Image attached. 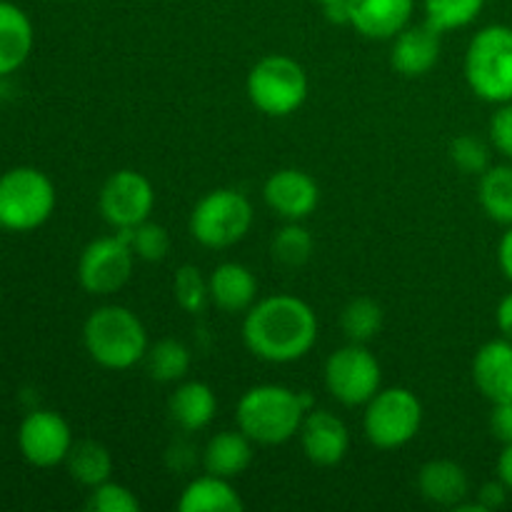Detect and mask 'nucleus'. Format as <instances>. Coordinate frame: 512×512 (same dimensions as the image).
I'll use <instances>...</instances> for the list:
<instances>
[{
  "label": "nucleus",
  "instance_id": "nucleus-38",
  "mask_svg": "<svg viewBox=\"0 0 512 512\" xmlns=\"http://www.w3.org/2000/svg\"><path fill=\"white\" fill-rule=\"evenodd\" d=\"M498 260H500V268H503L505 278H508L510 283H512V225H508V230H505L503 240H500Z\"/></svg>",
  "mask_w": 512,
  "mask_h": 512
},
{
  "label": "nucleus",
  "instance_id": "nucleus-24",
  "mask_svg": "<svg viewBox=\"0 0 512 512\" xmlns=\"http://www.w3.org/2000/svg\"><path fill=\"white\" fill-rule=\"evenodd\" d=\"M65 463H68L70 478L78 480L85 488H95V485L105 483V480H110V473H113L110 450L103 443H98V440L73 443Z\"/></svg>",
  "mask_w": 512,
  "mask_h": 512
},
{
  "label": "nucleus",
  "instance_id": "nucleus-21",
  "mask_svg": "<svg viewBox=\"0 0 512 512\" xmlns=\"http://www.w3.org/2000/svg\"><path fill=\"white\" fill-rule=\"evenodd\" d=\"M168 410L178 428H183L185 433H198L213 423L215 413H218V398L210 385L190 380L170 395Z\"/></svg>",
  "mask_w": 512,
  "mask_h": 512
},
{
  "label": "nucleus",
  "instance_id": "nucleus-5",
  "mask_svg": "<svg viewBox=\"0 0 512 512\" xmlns=\"http://www.w3.org/2000/svg\"><path fill=\"white\" fill-rule=\"evenodd\" d=\"M55 210V188L38 168H13L0 175V228L28 233Z\"/></svg>",
  "mask_w": 512,
  "mask_h": 512
},
{
  "label": "nucleus",
  "instance_id": "nucleus-6",
  "mask_svg": "<svg viewBox=\"0 0 512 512\" xmlns=\"http://www.w3.org/2000/svg\"><path fill=\"white\" fill-rule=\"evenodd\" d=\"M248 98L260 113L285 118L308 98V75L288 55H268L248 73Z\"/></svg>",
  "mask_w": 512,
  "mask_h": 512
},
{
  "label": "nucleus",
  "instance_id": "nucleus-12",
  "mask_svg": "<svg viewBox=\"0 0 512 512\" xmlns=\"http://www.w3.org/2000/svg\"><path fill=\"white\" fill-rule=\"evenodd\" d=\"M18 445L30 465L55 468L68 458L70 448H73V435H70V425L58 413L35 410L20 423Z\"/></svg>",
  "mask_w": 512,
  "mask_h": 512
},
{
  "label": "nucleus",
  "instance_id": "nucleus-27",
  "mask_svg": "<svg viewBox=\"0 0 512 512\" xmlns=\"http://www.w3.org/2000/svg\"><path fill=\"white\" fill-rule=\"evenodd\" d=\"M340 325L350 343H368L383 328V308L373 298H355L345 305Z\"/></svg>",
  "mask_w": 512,
  "mask_h": 512
},
{
  "label": "nucleus",
  "instance_id": "nucleus-10",
  "mask_svg": "<svg viewBox=\"0 0 512 512\" xmlns=\"http://www.w3.org/2000/svg\"><path fill=\"white\" fill-rule=\"evenodd\" d=\"M135 253L123 230L110 238H98L78 260V280L90 295H110L128 283Z\"/></svg>",
  "mask_w": 512,
  "mask_h": 512
},
{
  "label": "nucleus",
  "instance_id": "nucleus-7",
  "mask_svg": "<svg viewBox=\"0 0 512 512\" xmlns=\"http://www.w3.org/2000/svg\"><path fill=\"white\" fill-rule=\"evenodd\" d=\"M253 225V205L233 188L210 190L190 213V233L205 248H230L248 235Z\"/></svg>",
  "mask_w": 512,
  "mask_h": 512
},
{
  "label": "nucleus",
  "instance_id": "nucleus-36",
  "mask_svg": "<svg viewBox=\"0 0 512 512\" xmlns=\"http://www.w3.org/2000/svg\"><path fill=\"white\" fill-rule=\"evenodd\" d=\"M508 493H510L508 485H505L500 478L493 480V483H485L483 488H480V493H478L480 508H483L485 512L503 508V505L508 503Z\"/></svg>",
  "mask_w": 512,
  "mask_h": 512
},
{
  "label": "nucleus",
  "instance_id": "nucleus-4",
  "mask_svg": "<svg viewBox=\"0 0 512 512\" xmlns=\"http://www.w3.org/2000/svg\"><path fill=\"white\" fill-rule=\"evenodd\" d=\"M465 80L488 103L512 100V28L488 25L473 35L465 53Z\"/></svg>",
  "mask_w": 512,
  "mask_h": 512
},
{
  "label": "nucleus",
  "instance_id": "nucleus-16",
  "mask_svg": "<svg viewBox=\"0 0 512 512\" xmlns=\"http://www.w3.org/2000/svg\"><path fill=\"white\" fill-rule=\"evenodd\" d=\"M350 25L370 40H390L408 28L415 0H348Z\"/></svg>",
  "mask_w": 512,
  "mask_h": 512
},
{
  "label": "nucleus",
  "instance_id": "nucleus-26",
  "mask_svg": "<svg viewBox=\"0 0 512 512\" xmlns=\"http://www.w3.org/2000/svg\"><path fill=\"white\" fill-rule=\"evenodd\" d=\"M145 368L148 375L158 383H178L190 370V350L180 340L165 338L155 345H148L145 353Z\"/></svg>",
  "mask_w": 512,
  "mask_h": 512
},
{
  "label": "nucleus",
  "instance_id": "nucleus-40",
  "mask_svg": "<svg viewBox=\"0 0 512 512\" xmlns=\"http://www.w3.org/2000/svg\"><path fill=\"white\" fill-rule=\"evenodd\" d=\"M315 3H320L325 8V5H330V3H340V0H315Z\"/></svg>",
  "mask_w": 512,
  "mask_h": 512
},
{
  "label": "nucleus",
  "instance_id": "nucleus-8",
  "mask_svg": "<svg viewBox=\"0 0 512 512\" xmlns=\"http://www.w3.org/2000/svg\"><path fill=\"white\" fill-rule=\"evenodd\" d=\"M423 425V403L408 388L378 390L368 400L363 428L365 438L380 450H398L418 435Z\"/></svg>",
  "mask_w": 512,
  "mask_h": 512
},
{
  "label": "nucleus",
  "instance_id": "nucleus-23",
  "mask_svg": "<svg viewBox=\"0 0 512 512\" xmlns=\"http://www.w3.org/2000/svg\"><path fill=\"white\" fill-rule=\"evenodd\" d=\"M245 503L230 480L218 475H200L190 480L178 500L180 512H243Z\"/></svg>",
  "mask_w": 512,
  "mask_h": 512
},
{
  "label": "nucleus",
  "instance_id": "nucleus-31",
  "mask_svg": "<svg viewBox=\"0 0 512 512\" xmlns=\"http://www.w3.org/2000/svg\"><path fill=\"white\" fill-rule=\"evenodd\" d=\"M173 293L175 303H178L185 313H200L210 300L208 278H205V275L200 273V268H195V265H183V268H178V273H175L173 278Z\"/></svg>",
  "mask_w": 512,
  "mask_h": 512
},
{
  "label": "nucleus",
  "instance_id": "nucleus-34",
  "mask_svg": "<svg viewBox=\"0 0 512 512\" xmlns=\"http://www.w3.org/2000/svg\"><path fill=\"white\" fill-rule=\"evenodd\" d=\"M490 140L498 148V153L512 160V100L500 103V108L490 118Z\"/></svg>",
  "mask_w": 512,
  "mask_h": 512
},
{
  "label": "nucleus",
  "instance_id": "nucleus-9",
  "mask_svg": "<svg viewBox=\"0 0 512 512\" xmlns=\"http://www.w3.org/2000/svg\"><path fill=\"white\" fill-rule=\"evenodd\" d=\"M380 380V363L363 343H350L335 350L325 363V388L348 408L368 405V400L380 390Z\"/></svg>",
  "mask_w": 512,
  "mask_h": 512
},
{
  "label": "nucleus",
  "instance_id": "nucleus-3",
  "mask_svg": "<svg viewBox=\"0 0 512 512\" xmlns=\"http://www.w3.org/2000/svg\"><path fill=\"white\" fill-rule=\"evenodd\" d=\"M83 343L90 358L108 370H128L148 353V333L133 310L103 305L85 320Z\"/></svg>",
  "mask_w": 512,
  "mask_h": 512
},
{
  "label": "nucleus",
  "instance_id": "nucleus-25",
  "mask_svg": "<svg viewBox=\"0 0 512 512\" xmlns=\"http://www.w3.org/2000/svg\"><path fill=\"white\" fill-rule=\"evenodd\" d=\"M478 200L490 220L512 225V165H490L480 175Z\"/></svg>",
  "mask_w": 512,
  "mask_h": 512
},
{
  "label": "nucleus",
  "instance_id": "nucleus-35",
  "mask_svg": "<svg viewBox=\"0 0 512 512\" xmlns=\"http://www.w3.org/2000/svg\"><path fill=\"white\" fill-rule=\"evenodd\" d=\"M490 433L495 440L503 445L512 443V400L505 403H493V413H490Z\"/></svg>",
  "mask_w": 512,
  "mask_h": 512
},
{
  "label": "nucleus",
  "instance_id": "nucleus-28",
  "mask_svg": "<svg viewBox=\"0 0 512 512\" xmlns=\"http://www.w3.org/2000/svg\"><path fill=\"white\" fill-rule=\"evenodd\" d=\"M313 248V235L308 233V228L300 225V220H288V225L280 228L273 235V243H270V253L285 268H300V265L308 263Z\"/></svg>",
  "mask_w": 512,
  "mask_h": 512
},
{
  "label": "nucleus",
  "instance_id": "nucleus-15",
  "mask_svg": "<svg viewBox=\"0 0 512 512\" xmlns=\"http://www.w3.org/2000/svg\"><path fill=\"white\" fill-rule=\"evenodd\" d=\"M298 435L305 458L310 463L330 468V465L343 463V458L348 455V428H345V423L338 415L328 413V410H308Z\"/></svg>",
  "mask_w": 512,
  "mask_h": 512
},
{
  "label": "nucleus",
  "instance_id": "nucleus-17",
  "mask_svg": "<svg viewBox=\"0 0 512 512\" xmlns=\"http://www.w3.org/2000/svg\"><path fill=\"white\" fill-rule=\"evenodd\" d=\"M473 380L490 403L512 400V340H490L475 353Z\"/></svg>",
  "mask_w": 512,
  "mask_h": 512
},
{
  "label": "nucleus",
  "instance_id": "nucleus-37",
  "mask_svg": "<svg viewBox=\"0 0 512 512\" xmlns=\"http://www.w3.org/2000/svg\"><path fill=\"white\" fill-rule=\"evenodd\" d=\"M495 320H498V328L500 333H503V338L512 340V293H508L503 300H500Z\"/></svg>",
  "mask_w": 512,
  "mask_h": 512
},
{
  "label": "nucleus",
  "instance_id": "nucleus-19",
  "mask_svg": "<svg viewBox=\"0 0 512 512\" xmlns=\"http://www.w3.org/2000/svg\"><path fill=\"white\" fill-rule=\"evenodd\" d=\"M210 303L225 313H243L255 305L258 298V280L245 265L223 263L208 278Z\"/></svg>",
  "mask_w": 512,
  "mask_h": 512
},
{
  "label": "nucleus",
  "instance_id": "nucleus-11",
  "mask_svg": "<svg viewBox=\"0 0 512 512\" xmlns=\"http://www.w3.org/2000/svg\"><path fill=\"white\" fill-rule=\"evenodd\" d=\"M100 213L115 230H130L153 213L155 190L138 170H118L100 190Z\"/></svg>",
  "mask_w": 512,
  "mask_h": 512
},
{
  "label": "nucleus",
  "instance_id": "nucleus-14",
  "mask_svg": "<svg viewBox=\"0 0 512 512\" xmlns=\"http://www.w3.org/2000/svg\"><path fill=\"white\" fill-rule=\"evenodd\" d=\"M443 50V33L428 20L418 25H408L393 38L390 65L395 73L405 78H420L438 65Z\"/></svg>",
  "mask_w": 512,
  "mask_h": 512
},
{
  "label": "nucleus",
  "instance_id": "nucleus-18",
  "mask_svg": "<svg viewBox=\"0 0 512 512\" xmlns=\"http://www.w3.org/2000/svg\"><path fill=\"white\" fill-rule=\"evenodd\" d=\"M418 490L428 503L453 508L468 498L470 480L455 460H430L418 473Z\"/></svg>",
  "mask_w": 512,
  "mask_h": 512
},
{
  "label": "nucleus",
  "instance_id": "nucleus-29",
  "mask_svg": "<svg viewBox=\"0 0 512 512\" xmlns=\"http://www.w3.org/2000/svg\"><path fill=\"white\" fill-rule=\"evenodd\" d=\"M423 5L425 20L440 33H448L473 23L483 13L485 0H423Z\"/></svg>",
  "mask_w": 512,
  "mask_h": 512
},
{
  "label": "nucleus",
  "instance_id": "nucleus-22",
  "mask_svg": "<svg viewBox=\"0 0 512 512\" xmlns=\"http://www.w3.org/2000/svg\"><path fill=\"white\" fill-rule=\"evenodd\" d=\"M253 463V440L240 430H225V433L213 435L203 450L205 473L218 475V478L233 480L248 470Z\"/></svg>",
  "mask_w": 512,
  "mask_h": 512
},
{
  "label": "nucleus",
  "instance_id": "nucleus-32",
  "mask_svg": "<svg viewBox=\"0 0 512 512\" xmlns=\"http://www.w3.org/2000/svg\"><path fill=\"white\" fill-rule=\"evenodd\" d=\"M85 510L90 512H138L140 500L135 498L133 490L125 488L120 483H105L95 485L90 490L88 500H85Z\"/></svg>",
  "mask_w": 512,
  "mask_h": 512
},
{
  "label": "nucleus",
  "instance_id": "nucleus-13",
  "mask_svg": "<svg viewBox=\"0 0 512 512\" xmlns=\"http://www.w3.org/2000/svg\"><path fill=\"white\" fill-rule=\"evenodd\" d=\"M263 198L275 215L305 220L320 203V188L305 170L283 168L265 180Z\"/></svg>",
  "mask_w": 512,
  "mask_h": 512
},
{
  "label": "nucleus",
  "instance_id": "nucleus-30",
  "mask_svg": "<svg viewBox=\"0 0 512 512\" xmlns=\"http://www.w3.org/2000/svg\"><path fill=\"white\" fill-rule=\"evenodd\" d=\"M123 233L133 248L135 258L145 260V263H160L170 253V235L163 225L145 220L135 228L123 230Z\"/></svg>",
  "mask_w": 512,
  "mask_h": 512
},
{
  "label": "nucleus",
  "instance_id": "nucleus-33",
  "mask_svg": "<svg viewBox=\"0 0 512 512\" xmlns=\"http://www.w3.org/2000/svg\"><path fill=\"white\" fill-rule=\"evenodd\" d=\"M450 160L465 175H483L490 168V148L475 135H458L450 143Z\"/></svg>",
  "mask_w": 512,
  "mask_h": 512
},
{
  "label": "nucleus",
  "instance_id": "nucleus-20",
  "mask_svg": "<svg viewBox=\"0 0 512 512\" xmlns=\"http://www.w3.org/2000/svg\"><path fill=\"white\" fill-rule=\"evenodd\" d=\"M33 50V23L23 8L0 0V75L15 73Z\"/></svg>",
  "mask_w": 512,
  "mask_h": 512
},
{
  "label": "nucleus",
  "instance_id": "nucleus-2",
  "mask_svg": "<svg viewBox=\"0 0 512 512\" xmlns=\"http://www.w3.org/2000/svg\"><path fill=\"white\" fill-rule=\"evenodd\" d=\"M300 393L285 385H255L238 400L235 420L253 443L283 445L300 433L305 418Z\"/></svg>",
  "mask_w": 512,
  "mask_h": 512
},
{
  "label": "nucleus",
  "instance_id": "nucleus-1",
  "mask_svg": "<svg viewBox=\"0 0 512 512\" xmlns=\"http://www.w3.org/2000/svg\"><path fill=\"white\" fill-rule=\"evenodd\" d=\"M243 340L253 355L268 363L305 358L318 340V318L305 300L273 295L248 310Z\"/></svg>",
  "mask_w": 512,
  "mask_h": 512
},
{
  "label": "nucleus",
  "instance_id": "nucleus-39",
  "mask_svg": "<svg viewBox=\"0 0 512 512\" xmlns=\"http://www.w3.org/2000/svg\"><path fill=\"white\" fill-rule=\"evenodd\" d=\"M498 478L508 485V490L512 493V443H508L503 448L498 458Z\"/></svg>",
  "mask_w": 512,
  "mask_h": 512
}]
</instances>
